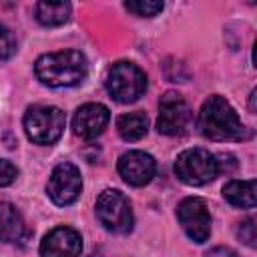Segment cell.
<instances>
[{
  "label": "cell",
  "mask_w": 257,
  "mask_h": 257,
  "mask_svg": "<svg viewBox=\"0 0 257 257\" xmlns=\"http://www.w3.org/2000/svg\"><path fill=\"white\" fill-rule=\"evenodd\" d=\"M116 131L124 141H141L149 131V116L141 110L120 114L116 120Z\"/></svg>",
  "instance_id": "obj_15"
},
{
  "label": "cell",
  "mask_w": 257,
  "mask_h": 257,
  "mask_svg": "<svg viewBox=\"0 0 257 257\" xmlns=\"http://www.w3.org/2000/svg\"><path fill=\"white\" fill-rule=\"evenodd\" d=\"M257 183L255 179L247 181H229L223 187V197L227 203L239 209H253L257 203Z\"/></svg>",
  "instance_id": "obj_13"
},
{
  "label": "cell",
  "mask_w": 257,
  "mask_h": 257,
  "mask_svg": "<svg viewBox=\"0 0 257 257\" xmlns=\"http://www.w3.org/2000/svg\"><path fill=\"white\" fill-rule=\"evenodd\" d=\"M177 219L187 233V237L195 243H205L211 235V213L203 199L187 197L177 207Z\"/></svg>",
  "instance_id": "obj_9"
},
{
  "label": "cell",
  "mask_w": 257,
  "mask_h": 257,
  "mask_svg": "<svg viewBox=\"0 0 257 257\" xmlns=\"http://www.w3.org/2000/svg\"><path fill=\"white\" fill-rule=\"evenodd\" d=\"M82 237L72 227H54L40 241V257H80Z\"/></svg>",
  "instance_id": "obj_11"
},
{
  "label": "cell",
  "mask_w": 257,
  "mask_h": 257,
  "mask_svg": "<svg viewBox=\"0 0 257 257\" xmlns=\"http://www.w3.org/2000/svg\"><path fill=\"white\" fill-rule=\"evenodd\" d=\"M24 235V221L12 203L0 201V241L14 243Z\"/></svg>",
  "instance_id": "obj_14"
},
{
  "label": "cell",
  "mask_w": 257,
  "mask_h": 257,
  "mask_svg": "<svg viewBox=\"0 0 257 257\" xmlns=\"http://www.w3.org/2000/svg\"><path fill=\"white\" fill-rule=\"evenodd\" d=\"M16 177H18V169H16L10 161L0 159V187L12 185V183L16 181Z\"/></svg>",
  "instance_id": "obj_20"
},
{
  "label": "cell",
  "mask_w": 257,
  "mask_h": 257,
  "mask_svg": "<svg viewBox=\"0 0 257 257\" xmlns=\"http://www.w3.org/2000/svg\"><path fill=\"white\" fill-rule=\"evenodd\" d=\"M163 2H155V0H135V2H126L124 8L135 12L137 16H145V18H151V16H157L161 10H163Z\"/></svg>",
  "instance_id": "obj_17"
},
{
  "label": "cell",
  "mask_w": 257,
  "mask_h": 257,
  "mask_svg": "<svg viewBox=\"0 0 257 257\" xmlns=\"http://www.w3.org/2000/svg\"><path fill=\"white\" fill-rule=\"evenodd\" d=\"M64 124L66 116L58 106L34 104L24 114V131L34 145L56 143L64 133Z\"/></svg>",
  "instance_id": "obj_3"
},
{
  "label": "cell",
  "mask_w": 257,
  "mask_h": 257,
  "mask_svg": "<svg viewBox=\"0 0 257 257\" xmlns=\"http://www.w3.org/2000/svg\"><path fill=\"white\" fill-rule=\"evenodd\" d=\"M96 217L100 221V225L110 231V233H118L124 235L133 229V209L128 199L116 191V189H106L98 195L96 205H94Z\"/></svg>",
  "instance_id": "obj_6"
},
{
  "label": "cell",
  "mask_w": 257,
  "mask_h": 257,
  "mask_svg": "<svg viewBox=\"0 0 257 257\" xmlns=\"http://www.w3.org/2000/svg\"><path fill=\"white\" fill-rule=\"evenodd\" d=\"M46 191L54 205H60V207L72 205L82 193V177L78 167L72 163L56 165L50 173Z\"/></svg>",
  "instance_id": "obj_8"
},
{
  "label": "cell",
  "mask_w": 257,
  "mask_h": 257,
  "mask_svg": "<svg viewBox=\"0 0 257 257\" xmlns=\"http://www.w3.org/2000/svg\"><path fill=\"white\" fill-rule=\"evenodd\" d=\"M70 4L68 2H38L36 4V20L42 26H60L70 16Z\"/></svg>",
  "instance_id": "obj_16"
},
{
  "label": "cell",
  "mask_w": 257,
  "mask_h": 257,
  "mask_svg": "<svg viewBox=\"0 0 257 257\" xmlns=\"http://www.w3.org/2000/svg\"><path fill=\"white\" fill-rule=\"evenodd\" d=\"M108 120H110V112H108V108L104 104L86 102L74 112L72 128H74V133L78 137L90 141V139H96L98 135H102V131L106 128Z\"/></svg>",
  "instance_id": "obj_12"
},
{
  "label": "cell",
  "mask_w": 257,
  "mask_h": 257,
  "mask_svg": "<svg viewBox=\"0 0 257 257\" xmlns=\"http://www.w3.org/2000/svg\"><path fill=\"white\" fill-rule=\"evenodd\" d=\"M251 110H255V90H251Z\"/></svg>",
  "instance_id": "obj_22"
},
{
  "label": "cell",
  "mask_w": 257,
  "mask_h": 257,
  "mask_svg": "<svg viewBox=\"0 0 257 257\" xmlns=\"http://www.w3.org/2000/svg\"><path fill=\"white\" fill-rule=\"evenodd\" d=\"M86 72H88V62L80 50L48 52L38 56V60L34 62L36 78L42 84L54 88L80 84L86 78Z\"/></svg>",
  "instance_id": "obj_1"
},
{
  "label": "cell",
  "mask_w": 257,
  "mask_h": 257,
  "mask_svg": "<svg viewBox=\"0 0 257 257\" xmlns=\"http://www.w3.org/2000/svg\"><path fill=\"white\" fill-rule=\"evenodd\" d=\"M199 131L211 141H243L249 131L241 122L235 108L219 94L209 96L199 110Z\"/></svg>",
  "instance_id": "obj_2"
},
{
  "label": "cell",
  "mask_w": 257,
  "mask_h": 257,
  "mask_svg": "<svg viewBox=\"0 0 257 257\" xmlns=\"http://www.w3.org/2000/svg\"><path fill=\"white\" fill-rule=\"evenodd\" d=\"M191 122V108L187 100L179 92H165L159 100V118H157V131L167 137L183 135L189 128Z\"/></svg>",
  "instance_id": "obj_7"
},
{
  "label": "cell",
  "mask_w": 257,
  "mask_h": 257,
  "mask_svg": "<svg viewBox=\"0 0 257 257\" xmlns=\"http://www.w3.org/2000/svg\"><path fill=\"white\" fill-rule=\"evenodd\" d=\"M106 90L120 104L135 102L147 90V74L133 62H116L106 74Z\"/></svg>",
  "instance_id": "obj_4"
},
{
  "label": "cell",
  "mask_w": 257,
  "mask_h": 257,
  "mask_svg": "<svg viewBox=\"0 0 257 257\" xmlns=\"http://www.w3.org/2000/svg\"><path fill=\"white\" fill-rule=\"evenodd\" d=\"M205 257H237V253L231 247H213L205 253Z\"/></svg>",
  "instance_id": "obj_21"
},
{
  "label": "cell",
  "mask_w": 257,
  "mask_h": 257,
  "mask_svg": "<svg viewBox=\"0 0 257 257\" xmlns=\"http://www.w3.org/2000/svg\"><path fill=\"white\" fill-rule=\"evenodd\" d=\"M116 169L124 183L133 185V187H145L153 181V177L157 173V163L145 151H128V153L120 155Z\"/></svg>",
  "instance_id": "obj_10"
},
{
  "label": "cell",
  "mask_w": 257,
  "mask_h": 257,
  "mask_svg": "<svg viewBox=\"0 0 257 257\" xmlns=\"http://www.w3.org/2000/svg\"><path fill=\"white\" fill-rule=\"evenodd\" d=\"M237 237H239L247 247H255L257 235H255V221H253L251 217L245 219V221H241V223L237 225Z\"/></svg>",
  "instance_id": "obj_19"
},
{
  "label": "cell",
  "mask_w": 257,
  "mask_h": 257,
  "mask_svg": "<svg viewBox=\"0 0 257 257\" xmlns=\"http://www.w3.org/2000/svg\"><path fill=\"white\" fill-rule=\"evenodd\" d=\"M16 54V38L8 26L0 22V60H8Z\"/></svg>",
  "instance_id": "obj_18"
},
{
  "label": "cell",
  "mask_w": 257,
  "mask_h": 257,
  "mask_svg": "<svg viewBox=\"0 0 257 257\" xmlns=\"http://www.w3.org/2000/svg\"><path fill=\"white\" fill-rule=\"evenodd\" d=\"M175 175L185 185L201 187L219 175V161L205 149H187L175 161Z\"/></svg>",
  "instance_id": "obj_5"
}]
</instances>
